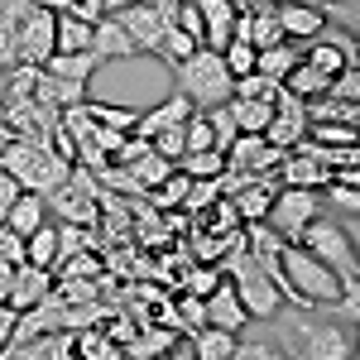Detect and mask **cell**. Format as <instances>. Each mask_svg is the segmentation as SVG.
Instances as JSON below:
<instances>
[{
  "instance_id": "6da1fadb",
  "label": "cell",
  "mask_w": 360,
  "mask_h": 360,
  "mask_svg": "<svg viewBox=\"0 0 360 360\" xmlns=\"http://www.w3.org/2000/svg\"><path fill=\"white\" fill-rule=\"evenodd\" d=\"M356 236H360V226H351V217H346V221H332L327 212H317V217L307 221V231L298 236V245L312 250V255H317L322 264H332L336 278H341V303H336V312H341V317H360Z\"/></svg>"
},
{
  "instance_id": "7a4b0ae2",
  "label": "cell",
  "mask_w": 360,
  "mask_h": 360,
  "mask_svg": "<svg viewBox=\"0 0 360 360\" xmlns=\"http://www.w3.org/2000/svg\"><path fill=\"white\" fill-rule=\"evenodd\" d=\"M278 269H283V303H293L298 312H317V307L341 303V278H336V269L322 264L298 240H283L278 245Z\"/></svg>"
},
{
  "instance_id": "3957f363",
  "label": "cell",
  "mask_w": 360,
  "mask_h": 360,
  "mask_svg": "<svg viewBox=\"0 0 360 360\" xmlns=\"http://www.w3.org/2000/svg\"><path fill=\"white\" fill-rule=\"evenodd\" d=\"M221 250L231 255V259H226V274H231L226 283L236 288V298H240V307H245V317H259V322H264V317H278V303H283V293H278L274 278L259 269V259L250 255L245 236H240V231H231Z\"/></svg>"
},
{
  "instance_id": "277c9868",
  "label": "cell",
  "mask_w": 360,
  "mask_h": 360,
  "mask_svg": "<svg viewBox=\"0 0 360 360\" xmlns=\"http://www.w3.org/2000/svg\"><path fill=\"white\" fill-rule=\"evenodd\" d=\"M168 68H173V77H178V91L193 101L197 111L231 101V86H236V77L226 72L221 49H207V44H197L188 58H178V63H168Z\"/></svg>"
},
{
  "instance_id": "5b68a950",
  "label": "cell",
  "mask_w": 360,
  "mask_h": 360,
  "mask_svg": "<svg viewBox=\"0 0 360 360\" xmlns=\"http://www.w3.org/2000/svg\"><path fill=\"white\" fill-rule=\"evenodd\" d=\"M288 351L307 360H351L356 356V341L341 322H312V317H293L288 327Z\"/></svg>"
},
{
  "instance_id": "8992f818",
  "label": "cell",
  "mask_w": 360,
  "mask_h": 360,
  "mask_svg": "<svg viewBox=\"0 0 360 360\" xmlns=\"http://www.w3.org/2000/svg\"><path fill=\"white\" fill-rule=\"evenodd\" d=\"M317 212H322L317 188H278L274 202H269V212H264V226L274 231L278 240H298Z\"/></svg>"
},
{
  "instance_id": "52a82bcc",
  "label": "cell",
  "mask_w": 360,
  "mask_h": 360,
  "mask_svg": "<svg viewBox=\"0 0 360 360\" xmlns=\"http://www.w3.org/2000/svg\"><path fill=\"white\" fill-rule=\"evenodd\" d=\"M303 135H307L303 96H293L288 86L278 82V91H274V115H269V125H264V139H269L274 149H293Z\"/></svg>"
},
{
  "instance_id": "ba28073f",
  "label": "cell",
  "mask_w": 360,
  "mask_h": 360,
  "mask_svg": "<svg viewBox=\"0 0 360 360\" xmlns=\"http://www.w3.org/2000/svg\"><path fill=\"white\" fill-rule=\"evenodd\" d=\"M120 15V25L130 34V44H135V53H159V39H164V29L173 15L164 10H154L149 0H135V5H125V10H115Z\"/></svg>"
},
{
  "instance_id": "9c48e42d",
  "label": "cell",
  "mask_w": 360,
  "mask_h": 360,
  "mask_svg": "<svg viewBox=\"0 0 360 360\" xmlns=\"http://www.w3.org/2000/svg\"><path fill=\"white\" fill-rule=\"evenodd\" d=\"M15 53H20V63L44 68V58L53 53V10L34 5L25 20H20V29H15Z\"/></svg>"
},
{
  "instance_id": "30bf717a",
  "label": "cell",
  "mask_w": 360,
  "mask_h": 360,
  "mask_svg": "<svg viewBox=\"0 0 360 360\" xmlns=\"http://www.w3.org/2000/svg\"><path fill=\"white\" fill-rule=\"evenodd\" d=\"M274 15H278L283 39H293V44H312V39H322V29H327V15H322L317 0H278Z\"/></svg>"
},
{
  "instance_id": "8fae6325",
  "label": "cell",
  "mask_w": 360,
  "mask_h": 360,
  "mask_svg": "<svg viewBox=\"0 0 360 360\" xmlns=\"http://www.w3.org/2000/svg\"><path fill=\"white\" fill-rule=\"evenodd\" d=\"M278 154L264 135H236V144L226 149V168H240V173H274Z\"/></svg>"
},
{
  "instance_id": "7c38bea8",
  "label": "cell",
  "mask_w": 360,
  "mask_h": 360,
  "mask_svg": "<svg viewBox=\"0 0 360 360\" xmlns=\"http://www.w3.org/2000/svg\"><path fill=\"white\" fill-rule=\"evenodd\" d=\"M53 293V274L49 269H39V264H15V274H10V288H5V303L15 307H34L44 303Z\"/></svg>"
},
{
  "instance_id": "4fadbf2b",
  "label": "cell",
  "mask_w": 360,
  "mask_h": 360,
  "mask_svg": "<svg viewBox=\"0 0 360 360\" xmlns=\"http://www.w3.org/2000/svg\"><path fill=\"white\" fill-rule=\"evenodd\" d=\"M91 53L101 63H120V58H135V44L120 25V15H96L91 20Z\"/></svg>"
},
{
  "instance_id": "5bb4252c",
  "label": "cell",
  "mask_w": 360,
  "mask_h": 360,
  "mask_svg": "<svg viewBox=\"0 0 360 360\" xmlns=\"http://www.w3.org/2000/svg\"><path fill=\"white\" fill-rule=\"evenodd\" d=\"M274 178H278V188H322L327 168L317 164V159H307L303 149H283L274 164Z\"/></svg>"
},
{
  "instance_id": "9a60e30c",
  "label": "cell",
  "mask_w": 360,
  "mask_h": 360,
  "mask_svg": "<svg viewBox=\"0 0 360 360\" xmlns=\"http://www.w3.org/2000/svg\"><path fill=\"white\" fill-rule=\"evenodd\" d=\"M202 307H207V327H221V332H245V307H240V298H236V288L231 283H217L207 298H202Z\"/></svg>"
},
{
  "instance_id": "2e32d148",
  "label": "cell",
  "mask_w": 360,
  "mask_h": 360,
  "mask_svg": "<svg viewBox=\"0 0 360 360\" xmlns=\"http://www.w3.org/2000/svg\"><path fill=\"white\" fill-rule=\"evenodd\" d=\"M91 91L86 82H72V77H58L49 68H39V77H34V101H44V106H53V111H68V106H77L86 101Z\"/></svg>"
},
{
  "instance_id": "e0dca14e",
  "label": "cell",
  "mask_w": 360,
  "mask_h": 360,
  "mask_svg": "<svg viewBox=\"0 0 360 360\" xmlns=\"http://www.w3.org/2000/svg\"><path fill=\"white\" fill-rule=\"evenodd\" d=\"M197 15H202L207 49H226V44H231V25H236V15H240V5H231V0H197Z\"/></svg>"
},
{
  "instance_id": "ac0fdd59",
  "label": "cell",
  "mask_w": 360,
  "mask_h": 360,
  "mask_svg": "<svg viewBox=\"0 0 360 360\" xmlns=\"http://www.w3.org/2000/svg\"><path fill=\"white\" fill-rule=\"evenodd\" d=\"M303 111H307V125H360V101H341L332 91L307 96Z\"/></svg>"
},
{
  "instance_id": "d6986e66",
  "label": "cell",
  "mask_w": 360,
  "mask_h": 360,
  "mask_svg": "<svg viewBox=\"0 0 360 360\" xmlns=\"http://www.w3.org/2000/svg\"><path fill=\"white\" fill-rule=\"evenodd\" d=\"M197 106L193 101H188V96H183V91H173V96H168V101H159V106H154V111H139L135 115V125H130V130H135V135H154V130H164V125H178V120H188V115H193Z\"/></svg>"
},
{
  "instance_id": "ffe728a7",
  "label": "cell",
  "mask_w": 360,
  "mask_h": 360,
  "mask_svg": "<svg viewBox=\"0 0 360 360\" xmlns=\"http://www.w3.org/2000/svg\"><path fill=\"white\" fill-rule=\"evenodd\" d=\"M82 49H91V20L53 10V53H82Z\"/></svg>"
},
{
  "instance_id": "44dd1931",
  "label": "cell",
  "mask_w": 360,
  "mask_h": 360,
  "mask_svg": "<svg viewBox=\"0 0 360 360\" xmlns=\"http://www.w3.org/2000/svg\"><path fill=\"white\" fill-rule=\"evenodd\" d=\"M49 221V207H44V197L20 188L15 202H10V212H5V226L15 231V236H29V231H39V226Z\"/></svg>"
},
{
  "instance_id": "7402d4cb",
  "label": "cell",
  "mask_w": 360,
  "mask_h": 360,
  "mask_svg": "<svg viewBox=\"0 0 360 360\" xmlns=\"http://www.w3.org/2000/svg\"><path fill=\"white\" fill-rule=\"evenodd\" d=\"M303 58V44H293V39H278L269 49H255V72H264V77H274L283 82L288 72H293V63Z\"/></svg>"
},
{
  "instance_id": "603a6c76",
  "label": "cell",
  "mask_w": 360,
  "mask_h": 360,
  "mask_svg": "<svg viewBox=\"0 0 360 360\" xmlns=\"http://www.w3.org/2000/svg\"><path fill=\"white\" fill-rule=\"evenodd\" d=\"M231 115L240 135H264L269 115H274V96H231Z\"/></svg>"
},
{
  "instance_id": "cb8c5ba5",
  "label": "cell",
  "mask_w": 360,
  "mask_h": 360,
  "mask_svg": "<svg viewBox=\"0 0 360 360\" xmlns=\"http://www.w3.org/2000/svg\"><path fill=\"white\" fill-rule=\"evenodd\" d=\"M44 68L58 72V77H72V82H91L96 68H106V63L91 53V49H82V53H49V58H44Z\"/></svg>"
},
{
  "instance_id": "d4e9b609",
  "label": "cell",
  "mask_w": 360,
  "mask_h": 360,
  "mask_svg": "<svg viewBox=\"0 0 360 360\" xmlns=\"http://www.w3.org/2000/svg\"><path fill=\"white\" fill-rule=\"evenodd\" d=\"M193 336V356L197 360H236V332H221V327H197Z\"/></svg>"
},
{
  "instance_id": "484cf974",
  "label": "cell",
  "mask_w": 360,
  "mask_h": 360,
  "mask_svg": "<svg viewBox=\"0 0 360 360\" xmlns=\"http://www.w3.org/2000/svg\"><path fill=\"white\" fill-rule=\"evenodd\" d=\"M25 264H39V269H58V226L44 221L39 231H29L25 236Z\"/></svg>"
},
{
  "instance_id": "4316f807",
  "label": "cell",
  "mask_w": 360,
  "mask_h": 360,
  "mask_svg": "<svg viewBox=\"0 0 360 360\" xmlns=\"http://www.w3.org/2000/svg\"><path fill=\"white\" fill-rule=\"evenodd\" d=\"M72 356L120 360V341H111V332H106V327H86V332H72Z\"/></svg>"
},
{
  "instance_id": "83f0119b",
  "label": "cell",
  "mask_w": 360,
  "mask_h": 360,
  "mask_svg": "<svg viewBox=\"0 0 360 360\" xmlns=\"http://www.w3.org/2000/svg\"><path fill=\"white\" fill-rule=\"evenodd\" d=\"M188 183H193V178H188L183 168H173L164 183H154L144 197H149V207H154V212H178V207H183V197H188Z\"/></svg>"
},
{
  "instance_id": "f1b7e54d",
  "label": "cell",
  "mask_w": 360,
  "mask_h": 360,
  "mask_svg": "<svg viewBox=\"0 0 360 360\" xmlns=\"http://www.w3.org/2000/svg\"><path fill=\"white\" fill-rule=\"evenodd\" d=\"M120 168H130V178L139 183V193H149V188H154V183H164L178 164H173V159H164V154H154V149H144L135 164H120Z\"/></svg>"
},
{
  "instance_id": "f546056e",
  "label": "cell",
  "mask_w": 360,
  "mask_h": 360,
  "mask_svg": "<svg viewBox=\"0 0 360 360\" xmlns=\"http://www.w3.org/2000/svg\"><path fill=\"white\" fill-rule=\"evenodd\" d=\"M207 125H212V139H217V149H231V144H236V135H240V130H236V115H231V101H221V106H207Z\"/></svg>"
},
{
  "instance_id": "4dcf8cb0",
  "label": "cell",
  "mask_w": 360,
  "mask_h": 360,
  "mask_svg": "<svg viewBox=\"0 0 360 360\" xmlns=\"http://www.w3.org/2000/svg\"><path fill=\"white\" fill-rule=\"evenodd\" d=\"M178 168H183L188 178H217V173L226 168V154L221 149H197V154H183Z\"/></svg>"
},
{
  "instance_id": "1f68e13d",
  "label": "cell",
  "mask_w": 360,
  "mask_h": 360,
  "mask_svg": "<svg viewBox=\"0 0 360 360\" xmlns=\"http://www.w3.org/2000/svg\"><path fill=\"white\" fill-rule=\"evenodd\" d=\"M82 111L91 115L96 125H111V130H130L135 115H139V111H130V106H101V101H91V96L82 101Z\"/></svg>"
},
{
  "instance_id": "d6a6232c",
  "label": "cell",
  "mask_w": 360,
  "mask_h": 360,
  "mask_svg": "<svg viewBox=\"0 0 360 360\" xmlns=\"http://www.w3.org/2000/svg\"><path fill=\"white\" fill-rule=\"evenodd\" d=\"M197 49V39L193 34H183V29L168 20V29H164V39H159V53L154 58H164V63H178V58H188Z\"/></svg>"
},
{
  "instance_id": "836d02e7",
  "label": "cell",
  "mask_w": 360,
  "mask_h": 360,
  "mask_svg": "<svg viewBox=\"0 0 360 360\" xmlns=\"http://www.w3.org/2000/svg\"><path fill=\"white\" fill-rule=\"evenodd\" d=\"M317 193H327V202L341 217H360V183H322Z\"/></svg>"
},
{
  "instance_id": "e575fe53",
  "label": "cell",
  "mask_w": 360,
  "mask_h": 360,
  "mask_svg": "<svg viewBox=\"0 0 360 360\" xmlns=\"http://www.w3.org/2000/svg\"><path fill=\"white\" fill-rule=\"evenodd\" d=\"M149 149L178 164V159H183V120H178V125H164V130H154V135H149Z\"/></svg>"
},
{
  "instance_id": "d590c367",
  "label": "cell",
  "mask_w": 360,
  "mask_h": 360,
  "mask_svg": "<svg viewBox=\"0 0 360 360\" xmlns=\"http://www.w3.org/2000/svg\"><path fill=\"white\" fill-rule=\"evenodd\" d=\"M327 91L341 96V101H360V68H341L332 82H327Z\"/></svg>"
},
{
  "instance_id": "8d00e7d4",
  "label": "cell",
  "mask_w": 360,
  "mask_h": 360,
  "mask_svg": "<svg viewBox=\"0 0 360 360\" xmlns=\"http://www.w3.org/2000/svg\"><path fill=\"white\" fill-rule=\"evenodd\" d=\"M307 135L322 144H356V125H307Z\"/></svg>"
},
{
  "instance_id": "74e56055",
  "label": "cell",
  "mask_w": 360,
  "mask_h": 360,
  "mask_svg": "<svg viewBox=\"0 0 360 360\" xmlns=\"http://www.w3.org/2000/svg\"><path fill=\"white\" fill-rule=\"evenodd\" d=\"M236 356H250V360H269L278 356L274 346H259V341H236Z\"/></svg>"
},
{
  "instance_id": "f35d334b",
  "label": "cell",
  "mask_w": 360,
  "mask_h": 360,
  "mask_svg": "<svg viewBox=\"0 0 360 360\" xmlns=\"http://www.w3.org/2000/svg\"><path fill=\"white\" fill-rule=\"evenodd\" d=\"M68 10H72V15H82V20H96V15H106V10H101V0H68Z\"/></svg>"
},
{
  "instance_id": "ab89813d",
  "label": "cell",
  "mask_w": 360,
  "mask_h": 360,
  "mask_svg": "<svg viewBox=\"0 0 360 360\" xmlns=\"http://www.w3.org/2000/svg\"><path fill=\"white\" fill-rule=\"evenodd\" d=\"M217 283H221V274H193V283H188V293H197V298H202V293H212Z\"/></svg>"
},
{
  "instance_id": "60d3db41",
  "label": "cell",
  "mask_w": 360,
  "mask_h": 360,
  "mask_svg": "<svg viewBox=\"0 0 360 360\" xmlns=\"http://www.w3.org/2000/svg\"><path fill=\"white\" fill-rule=\"evenodd\" d=\"M10 327H15V307L0 303V356H5V341H10Z\"/></svg>"
},
{
  "instance_id": "b9f144b4",
  "label": "cell",
  "mask_w": 360,
  "mask_h": 360,
  "mask_svg": "<svg viewBox=\"0 0 360 360\" xmlns=\"http://www.w3.org/2000/svg\"><path fill=\"white\" fill-rule=\"evenodd\" d=\"M125 5H135V0H101V10H106V15H115V10H125Z\"/></svg>"
},
{
  "instance_id": "7bdbcfd3",
  "label": "cell",
  "mask_w": 360,
  "mask_h": 360,
  "mask_svg": "<svg viewBox=\"0 0 360 360\" xmlns=\"http://www.w3.org/2000/svg\"><path fill=\"white\" fill-rule=\"evenodd\" d=\"M149 5H154V10H164V15H173V10H178L183 0H149Z\"/></svg>"
},
{
  "instance_id": "ee69618b",
  "label": "cell",
  "mask_w": 360,
  "mask_h": 360,
  "mask_svg": "<svg viewBox=\"0 0 360 360\" xmlns=\"http://www.w3.org/2000/svg\"><path fill=\"white\" fill-rule=\"evenodd\" d=\"M5 139H15V135H10V120H5V101H0V144H5Z\"/></svg>"
},
{
  "instance_id": "f6af8a7d",
  "label": "cell",
  "mask_w": 360,
  "mask_h": 360,
  "mask_svg": "<svg viewBox=\"0 0 360 360\" xmlns=\"http://www.w3.org/2000/svg\"><path fill=\"white\" fill-rule=\"evenodd\" d=\"M34 5H44V10H68V0H34Z\"/></svg>"
},
{
  "instance_id": "bcb514c9",
  "label": "cell",
  "mask_w": 360,
  "mask_h": 360,
  "mask_svg": "<svg viewBox=\"0 0 360 360\" xmlns=\"http://www.w3.org/2000/svg\"><path fill=\"white\" fill-rule=\"evenodd\" d=\"M264 5H278V0H264Z\"/></svg>"
}]
</instances>
